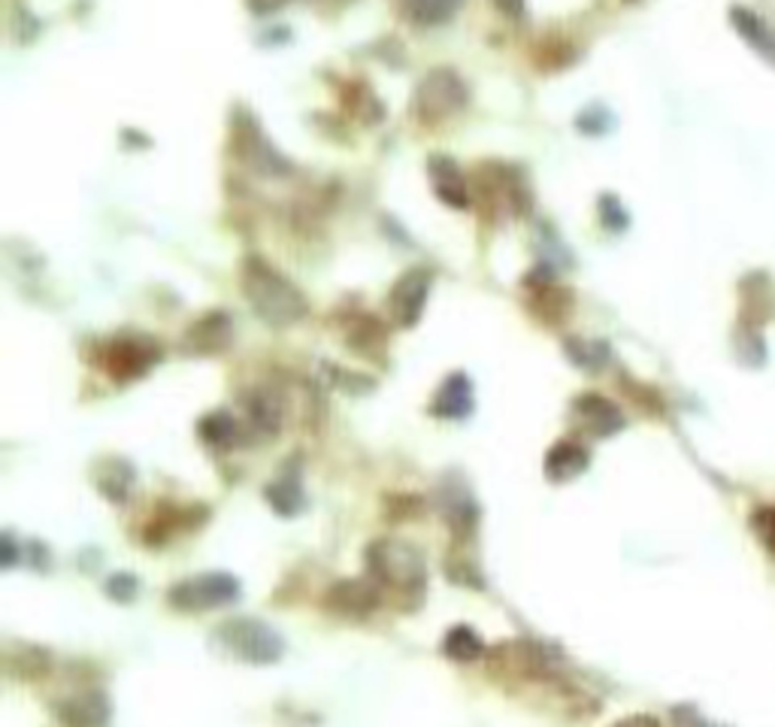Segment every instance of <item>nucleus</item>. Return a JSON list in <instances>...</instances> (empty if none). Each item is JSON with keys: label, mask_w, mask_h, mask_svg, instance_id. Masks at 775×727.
<instances>
[{"label": "nucleus", "mask_w": 775, "mask_h": 727, "mask_svg": "<svg viewBox=\"0 0 775 727\" xmlns=\"http://www.w3.org/2000/svg\"><path fill=\"white\" fill-rule=\"evenodd\" d=\"M288 0H249V7L255 10V13H276V10H282Z\"/></svg>", "instance_id": "c85d7f7f"}, {"label": "nucleus", "mask_w": 775, "mask_h": 727, "mask_svg": "<svg viewBox=\"0 0 775 727\" xmlns=\"http://www.w3.org/2000/svg\"><path fill=\"white\" fill-rule=\"evenodd\" d=\"M430 410L439 418H463V415H470V410H473V385H470V379L463 377V373L446 377V382L437 389V398H434Z\"/></svg>", "instance_id": "4468645a"}, {"label": "nucleus", "mask_w": 775, "mask_h": 727, "mask_svg": "<svg viewBox=\"0 0 775 727\" xmlns=\"http://www.w3.org/2000/svg\"><path fill=\"white\" fill-rule=\"evenodd\" d=\"M673 718L678 727H718V725H709V722H706L697 709H690V706L673 709Z\"/></svg>", "instance_id": "bb28decb"}, {"label": "nucleus", "mask_w": 775, "mask_h": 727, "mask_svg": "<svg viewBox=\"0 0 775 727\" xmlns=\"http://www.w3.org/2000/svg\"><path fill=\"white\" fill-rule=\"evenodd\" d=\"M188 351L191 355H218L231 346L234 339V325L227 313H206L201 322L188 327Z\"/></svg>", "instance_id": "f8f14e48"}, {"label": "nucleus", "mask_w": 775, "mask_h": 727, "mask_svg": "<svg viewBox=\"0 0 775 727\" xmlns=\"http://www.w3.org/2000/svg\"><path fill=\"white\" fill-rule=\"evenodd\" d=\"M267 501L273 503V510L279 515H294L303 506V489H301V473L294 470L291 473V465L279 473V477L267 485Z\"/></svg>", "instance_id": "6ab92c4d"}, {"label": "nucleus", "mask_w": 775, "mask_h": 727, "mask_svg": "<svg viewBox=\"0 0 775 727\" xmlns=\"http://www.w3.org/2000/svg\"><path fill=\"white\" fill-rule=\"evenodd\" d=\"M575 415L579 422L588 427L594 437H613L615 430L625 427V415L613 401H606L600 394H585L575 401Z\"/></svg>", "instance_id": "ddd939ff"}, {"label": "nucleus", "mask_w": 775, "mask_h": 727, "mask_svg": "<svg viewBox=\"0 0 775 727\" xmlns=\"http://www.w3.org/2000/svg\"><path fill=\"white\" fill-rule=\"evenodd\" d=\"M430 170V186L437 191V198L451 210H467L470 206V189H467V179H463L461 167L451 161L449 155H434L427 161Z\"/></svg>", "instance_id": "9d476101"}, {"label": "nucleus", "mask_w": 775, "mask_h": 727, "mask_svg": "<svg viewBox=\"0 0 775 727\" xmlns=\"http://www.w3.org/2000/svg\"><path fill=\"white\" fill-rule=\"evenodd\" d=\"M585 470H588V451L582 449L579 443L563 439V443H558V446L546 455V477H549L551 482H570V479L585 473Z\"/></svg>", "instance_id": "2eb2a0df"}, {"label": "nucleus", "mask_w": 775, "mask_h": 727, "mask_svg": "<svg viewBox=\"0 0 775 727\" xmlns=\"http://www.w3.org/2000/svg\"><path fill=\"white\" fill-rule=\"evenodd\" d=\"M615 727H661L651 715H630V718H625V722H618Z\"/></svg>", "instance_id": "c756f323"}, {"label": "nucleus", "mask_w": 775, "mask_h": 727, "mask_svg": "<svg viewBox=\"0 0 775 727\" xmlns=\"http://www.w3.org/2000/svg\"><path fill=\"white\" fill-rule=\"evenodd\" d=\"M442 652L449 655L451 661H479L485 655V642L479 640L473 627L454 625L442 640Z\"/></svg>", "instance_id": "412c9836"}, {"label": "nucleus", "mask_w": 775, "mask_h": 727, "mask_svg": "<svg viewBox=\"0 0 775 727\" xmlns=\"http://www.w3.org/2000/svg\"><path fill=\"white\" fill-rule=\"evenodd\" d=\"M215 642L246 664H276L285 652L282 637L258 618H231L218 627Z\"/></svg>", "instance_id": "7ed1b4c3"}, {"label": "nucleus", "mask_w": 775, "mask_h": 727, "mask_svg": "<svg viewBox=\"0 0 775 727\" xmlns=\"http://www.w3.org/2000/svg\"><path fill=\"white\" fill-rule=\"evenodd\" d=\"M239 597V582L227 573H201V577L182 579L176 589H170L167 601L182 613H210L218 606H227Z\"/></svg>", "instance_id": "39448f33"}, {"label": "nucleus", "mask_w": 775, "mask_h": 727, "mask_svg": "<svg viewBox=\"0 0 775 727\" xmlns=\"http://www.w3.org/2000/svg\"><path fill=\"white\" fill-rule=\"evenodd\" d=\"M325 606L342 618H367L379 606V585L373 579H342L325 594Z\"/></svg>", "instance_id": "1a4fd4ad"}, {"label": "nucleus", "mask_w": 775, "mask_h": 727, "mask_svg": "<svg viewBox=\"0 0 775 727\" xmlns=\"http://www.w3.org/2000/svg\"><path fill=\"white\" fill-rule=\"evenodd\" d=\"M58 715L64 718V725L70 727H101L110 718V706L98 691L74 697V701L58 703Z\"/></svg>", "instance_id": "dca6fc26"}, {"label": "nucleus", "mask_w": 775, "mask_h": 727, "mask_svg": "<svg viewBox=\"0 0 775 727\" xmlns=\"http://www.w3.org/2000/svg\"><path fill=\"white\" fill-rule=\"evenodd\" d=\"M467 101H470L467 82L449 67H439V70H430L415 88L413 113L427 125H434L461 113Z\"/></svg>", "instance_id": "20e7f679"}, {"label": "nucleus", "mask_w": 775, "mask_h": 727, "mask_svg": "<svg viewBox=\"0 0 775 727\" xmlns=\"http://www.w3.org/2000/svg\"><path fill=\"white\" fill-rule=\"evenodd\" d=\"M131 479H134V470L125 465V461H106L98 473V485L101 491L110 497V501H125L127 489H131Z\"/></svg>", "instance_id": "4be33fe9"}, {"label": "nucleus", "mask_w": 775, "mask_h": 727, "mask_svg": "<svg viewBox=\"0 0 775 727\" xmlns=\"http://www.w3.org/2000/svg\"><path fill=\"white\" fill-rule=\"evenodd\" d=\"M367 570L379 589H394L397 594L425 591V558L403 539H375L367 549Z\"/></svg>", "instance_id": "f03ea898"}, {"label": "nucleus", "mask_w": 775, "mask_h": 727, "mask_svg": "<svg viewBox=\"0 0 775 727\" xmlns=\"http://www.w3.org/2000/svg\"><path fill=\"white\" fill-rule=\"evenodd\" d=\"M737 351L739 358L745 363H751V367H761L763 358H766V349H763V339L761 334H757V325H745L737 331Z\"/></svg>", "instance_id": "b1692460"}, {"label": "nucleus", "mask_w": 775, "mask_h": 727, "mask_svg": "<svg viewBox=\"0 0 775 727\" xmlns=\"http://www.w3.org/2000/svg\"><path fill=\"white\" fill-rule=\"evenodd\" d=\"M106 594L113 597V601H134V594H137V582H134V577H127V573H122V577H113L110 582H106Z\"/></svg>", "instance_id": "a878e982"}, {"label": "nucleus", "mask_w": 775, "mask_h": 727, "mask_svg": "<svg viewBox=\"0 0 775 727\" xmlns=\"http://www.w3.org/2000/svg\"><path fill=\"white\" fill-rule=\"evenodd\" d=\"M234 152L251 174L258 176H288L291 164L273 149V143L263 137L261 125L251 119L246 110H237L234 115Z\"/></svg>", "instance_id": "423d86ee"}, {"label": "nucleus", "mask_w": 775, "mask_h": 727, "mask_svg": "<svg viewBox=\"0 0 775 727\" xmlns=\"http://www.w3.org/2000/svg\"><path fill=\"white\" fill-rule=\"evenodd\" d=\"M751 527H754V534H757L763 546L775 555V506H757L751 513Z\"/></svg>", "instance_id": "393cba45"}, {"label": "nucleus", "mask_w": 775, "mask_h": 727, "mask_svg": "<svg viewBox=\"0 0 775 727\" xmlns=\"http://www.w3.org/2000/svg\"><path fill=\"white\" fill-rule=\"evenodd\" d=\"M161 346L151 337H115L103 351V370L115 382H134L146 377L155 363L161 361Z\"/></svg>", "instance_id": "0eeeda50"}, {"label": "nucleus", "mask_w": 775, "mask_h": 727, "mask_svg": "<svg viewBox=\"0 0 775 727\" xmlns=\"http://www.w3.org/2000/svg\"><path fill=\"white\" fill-rule=\"evenodd\" d=\"M243 410H246V422H249L251 434L258 437H276L282 418H285V406L282 398L273 389H255L243 398Z\"/></svg>", "instance_id": "9b49d317"}, {"label": "nucleus", "mask_w": 775, "mask_h": 727, "mask_svg": "<svg viewBox=\"0 0 775 727\" xmlns=\"http://www.w3.org/2000/svg\"><path fill=\"white\" fill-rule=\"evenodd\" d=\"M730 19H733V27H737L742 37L749 40L754 49L761 52L763 58L770 64H775V31L763 19H757V15L751 13V10H745V7H737L733 13H730Z\"/></svg>", "instance_id": "a211bd4d"}, {"label": "nucleus", "mask_w": 775, "mask_h": 727, "mask_svg": "<svg viewBox=\"0 0 775 727\" xmlns=\"http://www.w3.org/2000/svg\"><path fill=\"white\" fill-rule=\"evenodd\" d=\"M427 294H430V273L427 270H406L388 294V315L401 327H413L425 313Z\"/></svg>", "instance_id": "6e6552de"}, {"label": "nucleus", "mask_w": 775, "mask_h": 727, "mask_svg": "<svg viewBox=\"0 0 775 727\" xmlns=\"http://www.w3.org/2000/svg\"><path fill=\"white\" fill-rule=\"evenodd\" d=\"M394 7L401 10L403 19H409L415 25L434 27L449 22L463 7V0H394Z\"/></svg>", "instance_id": "f3484780"}, {"label": "nucleus", "mask_w": 775, "mask_h": 727, "mask_svg": "<svg viewBox=\"0 0 775 727\" xmlns=\"http://www.w3.org/2000/svg\"><path fill=\"white\" fill-rule=\"evenodd\" d=\"M201 437L215 449H231L239 443V422L227 410L210 413L201 422Z\"/></svg>", "instance_id": "aec40b11"}, {"label": "nucleus", "mask_w": 775, "mask_h": 727, "mask_svg": "<svg viewBox=\"0 0 775 727\" xmlns=\"http://www.w3.org/2000/svg\"><path fill=\"white\" fill-rule=\"evenodd\" d=\"M566 351L579 367L585 370H600L603 363L609 361V346L603 339H570Z\"/></svg>", "instance_id": "5701e85b"}, {"label": "nucleus", "mask_w": 775, "mask_h": 727, "mask_svg": "<svg viewBox=\"0 0 775 727\" xmlns=\"http://www.w3.org/2000/svg\"><path fill=\"white\" fill-rule=\"evenodd\" d=\"M494 7H497L501 13L513 15V19H521V15H525V0H494Z\"/></svg>", "instance_id": "cd10ccee"}, {"label": "nucleus", "mask_w": 775, "mask_h": 727, "mask_svg": "<svg viewBox=\"0 0 775 727\" xmlns=\"http://www.w3.org/2000/svg\"><path fill=\"white\" fill-rule=\"evenodd\" d=\"M243 291L249 298L251 310L261 315L267 325L288 327L294 322H301L310 303L303 298V291L285 279L273 264H267L263 258H246L243 273H239Z\"/></svg>", "instance_id": "f257e3e1"}]
</instances>
